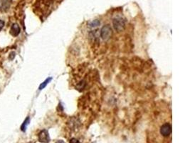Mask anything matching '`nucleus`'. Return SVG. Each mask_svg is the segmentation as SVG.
<instances>
[{"label":"nucleus","instance_id":"f03ea898","mask_svg":"<svg viewBox=\"0 0 190 143\" xmlns=\"http://www.w3.org/2000/svg\"><path fill=\"white\" fill-rule=\"evenodd\" d=\"M172 128L171 124L166 122V123H164L160 127V133L164 138H167L172 133Z\"/></svg>","mask_w":190,"mask_h":143},{"label":"nucleus","instance_id":"7ed1b4c3","mask_svg":"<svg viewBox=\"0 0 190 143\" xmlns=\"http://www.w3.org/2000/svg\"><path fill=\"white\" fill-rule=\"evenodd\" d=\"M112 35V29L110 25H105L101 29V37L103 40L107 41L110 38Z\"/></svg>","mask_w":190,"mask_h":143},{"label":"nucleus","instance_id":"20e7f679","mask_svg":"<svg viewBox=\"0 0 190 143\" xmlns=\"http://www.w3.org/2000/svg\"><path fill=\"white\" fill-rule=\"evenodd\" d=\"M39 137V141L42 143H48L51 140L49 137V134L46 129H43L38 135Z\"/></svg>","mask_w":190,"mask_h":143},{"label":"nucleus","instance_id":"ddd939ff","mask_svg":"<svg viewBox=\"0 0 190 143\" xmlns=\"http://www.w3.org/2000/svg\"><path fill=\"white\" fill-rule=\"evenodd\" d=\"M56 143H66V142H65L63 140H57L56 142Z\"/></svg>","mask_w":190,"mask_h":143},{"label":"nucleus","instance_id":"6e6552de","mask_svg":"<svg viewBox=\"0 0 190 143\" xmlns=\"http://www.w3.org/2000/svg\"><path fill=\"white\" fill-rule=\"evenodd\" d=\"M51 79H52V77H48V79H46L45 81H44V82H43V83H42L40 85V86H39V90H42V89H44V87H45L47 85H48V83H49L50 82H51Z\"/></svg>","mask_w":190,"mask_h":143},{"label":"nucleus","instance_id":"9b49d317","mask_svg":"<svg viewBox=\"0 0 190 143\" xmlns=\"http://www.w3.org/2000/svg\"><path fill=\"white\" fill-rule=\"evenodd\" d=\"M4 26V22L2 21V20H0V31L2 29Z\"/></svg>","mask_w":190,"mask_h":143},{"label":"nucleus","instance_id":"423d86ee","mask_svg":"<svg viewBox=\"0 0 190 143\" xmlns=\"http://www.w3.org/2000/svg\"><path fill=\"white\" fill-rule=\"evenodd\" d=\"M29 124V117H27V118L24 120V122H23V124L21 125V130L23 131V132H25L26 129V127H27V125Z\"/></svg>","mask_w":190,"mask_h":143},{"label":"nucleus","instance_id":"f8f14e48","mask_svg":"<svg viewBox=\"0 0 190 143\" xmlns=\"http://www.w3.org/2000/svg\"><path fill=\"white\" fill-rule=\"evenodd\" d=\"M14 57H15V53L14 52H12L10 54V56H9V59H11V60H13V59L14 58Z\"/></svg>","mask_w":190,"mask_h":143},{"label":"nucleus","instance_id":"9d476101","mask_svg":"<svg viewBox=\"0 0 190 143\" xmlns=\"http://www.w3.org/2000/svg\"><path fill=\"white\" fill-rule=\"evenodd\" d=\"M69 143H80V142L77 139H76V138H71L70 140V142Z\"/></svg>","mask_w":190,"mask_h":143},{"label":"nucleus","instance_id":"f257e3e1","mask_svg":"<svg viewBox=\"0 0 190 143\" xmlns=\"http://www.w3.org/2000/svg\"><path fill=\"white\" fill-rule=\"evenodd\" d=\"M113 27L117 32H122L126 27V20L122 17H116L113 21Z\"/></svg>","mask_w":190,"mask_h":143},{"label":"nucleus","instance_id":"39448f33","mask_svg":"<svg viewBox=\"0 0 190 143\" xmlns=\"http://www.w3.org/2000/svg\"><path fill=\"white\" fill-rule=\"evenodd\" d=\"M20 29L19 26L17 24H14L11 26V29H10V34L12 35L13 37H17L20 33Z\"/></svg>","mask_w":190,"mask_h":143},{"label":"nucleus","instance_id":"1a4fd4ad","mask_svg":"<svg viewBox=\"0 0 190 143\" xmlns=\"http://www.w3.org/2000/svg\"><path fill=\"white\" fill-rule=\"evenodd\" d=\"M85 81H81L80 83L78 84L77 88L79 89H82L85 87Z\"/></svg>","mask_w":190,"mask_h":143},{"label":"nucleus","instance_id":"0eeeda50","mask_svg":"<svg viewBox=\"0 0 190 143\" xmlns=\"http://www.w3.org/2000/svg\"><path fill=\"white\" fill-rule=\"evenodd\" d=\"M100 24H101V22H100V21L98 20H93V21L90 22L89 24V26L91 28H94V27H96V26H99Z\"/></svg>","mask_w":190,"mask_h":143}]
</instances>
